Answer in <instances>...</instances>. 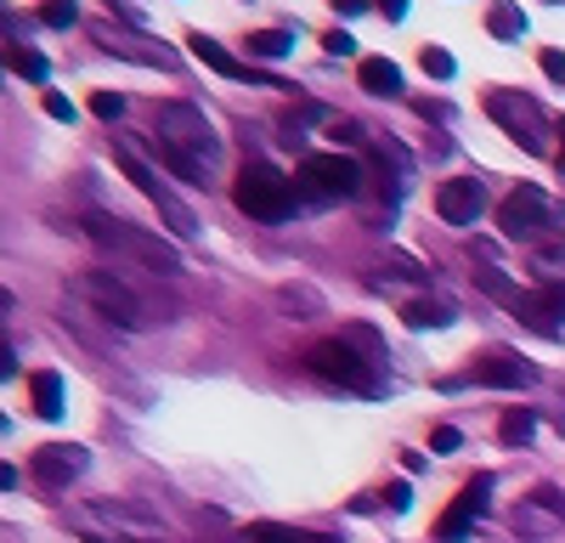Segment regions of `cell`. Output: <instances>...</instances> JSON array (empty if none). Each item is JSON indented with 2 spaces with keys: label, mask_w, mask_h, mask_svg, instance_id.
Masks as SVG:
<instances>
[{
  "label": "cell",
  "mask_w": 565,
  "mask_h": 543,
  "mask_svg": "<svg viewBox=\"0 0 565 543\" xmlns=\"http://www.w3.org/2000/svg\"><path fill=\"white\" fill-rule=\"evenodd\" d=\"M153 148L170 175H181L186 188H210L221 164V130L193 108V103H159L153 108Z\"/></svg>",
  "instance_id": "6da1fadb"
},
{
  "label": "cell",
  "mask_w": 565,
  "mask_h": 543,
  "mask_svg": "<svg viewBox=\"0 0 565 543\" xmlns=\"http://www.w3.org/2000/svg\"><path fill=\"white\" fill-rule=\"evenodd\" d=\"M385 356H391V351H385L380 334L362 329V323H351V329H340L334 340H317V345L306 351V369H311L317 380H328V385H340V391L385 396V391H391V380L380 374Z\"/></svg>",
  "instance_id": "7a4b0ae2"
},
{
  "label": "cell",
  "mask_w": 565,
  "mask_h": 543,
  "mask_svg": "<svg viewBox=\"0 0 565 543\" xmlns=\"http://www.w3.org/2000/svg\"><path fill=\"white\" fill-rule=\"evenodd\" d=\"M85 238L114 249V255L141 260L148 272H164V278H175V272H181V249L164 244L159 233H148V226H136V221H119V215H103L97 210V215H85Z\"/></svg>",
  "instance_id": "3957f363"
},
{
  "label": "cell",
  "mask_w": 565,
  "mask_h": 543,
  "mask_svg": "<svg viewBox=\"0 0 565 543\" xmlns=\"http://www.w3.org/2000/svg\"><path fill=\"white\" fill-rule=\"evenodd\" d=\"M232 204H238L249 221H266V226H282V221H295V188H289V175L271 170V164H244L238 181H232Z\"/></svg>",
  "instance_id": "277c9868"
},
{
  "label": "cell",
  "mask_w": 565,
  "mask_h": 543,
  "mask_svg": "<svg viewBox=\"0 0 565 543\" xmlns=\"http://www.w3.org/2000/svg\"><path fill=\"white\" fill-rule=\"evenodd\" d=\"M114 159H119V170L136 181V193L159 204V215L170 221V233H175V238H199V215L175 199V188H170V181H164L148 159H141V148L130 142V136H119V142H114Z\"/></svg>",
  "instance_id": "5b68a950"
},
{
  "label": "cell",
  "mask_w": 565,
  "mask_h": 543,
  "mask_svg": "<svg viewBox=\"0 0 565 543\" xmlns=\"http://www.w3.org/2000/svg\"><path fill=\"white\" fill-rule=\"evenodd\" d=\"M74 295H79L85 306H97L108 323H119V329H148V306H141V295H136L125 278H114L108 266L79 272V278H74Z\"/></svg>",
  "instance_id": "8992f818"
},
{
  "label": "cell",
  "mask_w": 565,
  "mask_h": 543,
  "mask_svg": "<svg viewBox=\"0 0 565 543\" xmlns=\"http://www.w3.org/2000/svg\"><path fill=\"white\" fill-rule=\"evenodd\" d=\"M487 114H492L526 153H548V130H554V125H548V114H543L537 97H526V91H492Z\"/></svg>",
  "instance_id": "52a82bcc"
},
{
  "label": "cell",
  "mask_w": 565,
  "mask_h": 543,
  "mask_svg": "<svg viewBox=\"0 0 565 543\" xmlns=\"http://www.w3.org/2000/svg\"><path fill=\"white\" fill-rule=\"evenodd\" d=\"M300 188L311 199H356L362 193V164L345 159V153H306Z\"/></svg>",
  "instance_id": "ba28073f"
},
{
  "label": "cell",
  "mask_w": 565,
  "mask_h": 543,
  "mask_svg": "<svg viewBox=\"0 0 565 543\" xmlns=\"http://www.w3.org/2000/svg\"><path fill=\"white\" fill-rule=\"evenodd\" d=\"M487 498H492V470H481V476H469L463 487H458V498L441 510V521H436V543H463L469 537V526H476L481 515H487Z\"/></svg>",
  "instance_id": "9c48e42d"
},
{
  "label": "cell",
  "mask_w": 565,
  "mask_h": 543,
  "mask_svg": "<svg viewBox=\"0 0 565 543\" xmlns=\"http://www.w3.org/2000/svg\"><path fill=\"white\" fill-rule=\"evenodd\" d=\"M498 233L503 238H521V244H532V238H543L548 233V199H543V188H514L503 204H498Z\"/></svg>",
  "instance_id": "30bf717a"
},
{
  "label": "cell",
  "mask_w": 565,
  "mask_h": 543,
  "mask_svg": "<svg viewBox=\"0 0 565 543\" xmlns=\"http://www.w3.org/2000/svg\"><path fill=\"white\" fill-rule=\"evenodd\" d=\"M509 317H521V323L537 329V334H559V329H565V289H559V284L521 289V295L509 300Z\"/></svg>",
  "instance_id": "8fae6325"
},
{
  "label": "cell",
  "mask_w": 565,
  "mask_h": 543,
  "mask_svg": "<svg viewBox=\"0 0 565 543\" xmlns=\"http://www.w3.org/2000/svg\"><path fill=\"white\" fill-rule=\"evenodd\" d=\"M90 465V453L74 447V441H52V447H34V459H29V476L40 487H68L74 476H85Z\"/></svg>",
  "instance_id": "7c38bea8"
},
{
  "label": "cell",
  "mask_w": 565,
  "mask_h": 543,
  "mask_svg": "<svg viewBox=\"0 0 565 543\" xmlns=\"http://www.w3.org/2000/svg\"><path fill=\"white\" fill-rule=\"evenodd\" d=\"M481 210H487V193H481L476 175H452V181H441V188H436V215L447 226H476Z\"/></svg>",
  "instance_id": "4fadbf2b"
},
{
  "label": "cell",
  "mask_w": 565,
  "mask_h": 543,
  "mask_svg": "<svg viewBox=\"0 0 565 543\" xmlns=\"http://www.w3.org/2000/svg\"><path fill=\"white\" fill-rule=\"evenodd\" d=\"M476 380H481V385H498V391H521V385L537 380V369H532L526 356H514V351H487V356L476 362Z\"/></svg>",
  "instance_id": "5bb4252c"
},
{
  "label": "cell",
  "mask_w": 565,
  "mask_h": 543,
  "mask_svg": "<svg viewBox=\"0 0 565 543\" xmlns=\"http://www.w3.org/2000/svg\"><path fill=\"white\" fill-rule=\"evenodd\" d=\"M103 52L114 57H130V63H148V68H170L175 52L159 40H141V34H125V29H103Z\"/></svg>",
  "instance_id": "9a60e30c"
},
{
  "label": "cell",
  "mask_w": 565,
  "mask_h": 543,
  "mask_svg": "<svg viewBox=\"0 0 565 543\" xmlns=\"http://www.w3.org/2000/svg\"><path fill=\"white\" fill-rule=\"evenodd\" d=\"M186 52H193V57H199L204 68L226 74V79H244V74H249V63H238V57H232L221 40H210V34H186Z\"/></svg>",
  "instance_id": "2e32d148"
},
{
  "label": "cell",
  "mask_w": 565,
  "mask_h": 543,
  "mask_svg": "<svg viewBox=\"0 0 565 543\" xmlns=\"http://www.w3.org/2000/svg\"><path fill=\"white\" fill-rule=\"evenodd\" d=\"M356 79H362L367 97H402V68H396L391 57H362Z\"/></svg>",
  "instance_id": "e0dca14e"
},
{
  "label": "cell",
  "mask_w": 565,
  "mask_h": 543,
  "mask_svg": "<svg viewBox=\"0 0 565 543\" xmlns=\"http://www.w3.org/2000/svg\"><path fill=\"white\" fill-rule=\"evenodd\" d=\"M29 396H34V414L40 419H63V374L57 369L29 374Z\"/></svg>",
  "instance_id": "ac0fdd59"
},
{
  "label": "cell",
  "mask_w": 565,
  "mask_h": 543,
  "mask_svg": "<svg viewBox=\"0 0 565 543\" xmlns=\"http://www.w3.org/2000/svg\"><path fill=\"white\" fill-rule=\"evenodd\" d=\"M402 323H407V329H452L458 311H452L447 300H424V295H418V300L402 306Z\"/></svg>",
  "instance_id": "d6986e66"
},
{
  "label": "cell",
  "mask_w": 565,
  "mask_h": 543,
  "mask_svg": "<svg viewBox=\"0 0 565 543\" xmlns=\"http://www.w3.org/2000/svg\"><path fill=\"white\" fill-rule=\"evenodd\" d=\"M559 521H565V515H554V510H543V504H537V498H526V504H521V510H514V532H521L526 543H548V532H554Z\"/></svg>",
  "instance_id": "ffe728a7"
},
{
  "label": "cell",
  "mask_w": 565,
  "mask_h": 543,
  "mask_svg": "<svg viewBox=\"0 0 565 543\" xmlns=\"http://www.w3.org/2000/svg\"><path fill=\"white\" fill-rule=\"evenodd\" d=\"M249 543H340V537L306 532V526H282V521H255L249 526Z\"/></svg>",
  "instance_id": "44dd1931"
},
{
  "label": "cell",
  "mask_w": 565,
  "mask_h": 543,
  "mask_svg": "<svg viewBox=\"0 0 565 543\" xmlns=\"http://www.w3.org/2000/svg\"><path fill=\"white\" fill-rule=\"evenodd\" d=\"M487 29H492V40L514 45V40L526 34V12H521V7H509V0H498V7L487 12Z\"/></svg>",
  "instance_id": "7402d4cb"
},
{
  "label": "cell",
  "mask_w": 565,
  "mask_h": 543,
  "mask_svg": "<svg viewBox=\"0 0 565 543\" xmlns=\"http://www.w3.org/2000/svg\"><path fill=\"white\" fill-rule=\"evenodd\" d=\"M498 436H503V447H526L537 436V414L532 407H509V414L498 419Z\"/></svg>",
  "instance_id": "603a6c76"
},
{
  "label": "cell",
  "mask_w": 565,
  "mask_h": 543,
  "mask_svg": "<svg viewBox=\"0 0 565 543\" xmlns=\"http://www.w3.org/2000/svg\"><path fill=\"white\" fill-rule=\"evenodd\" d=\"M289 45L295 40L282 34V29H260V34H249V57H266L271 63V57H289Z\"/></svg>",
  "instance_id": "cb8c5ba5"
},
{
  "label": "cell",
  "mask_w": 565,
  "mask_h": 543,
  "mask_svg": "<svg viewBox=\"0 0 565 543\" xmlns=\"http://www.w3.org/2000/svg\"><path fill=\"white\" fill-rule=\"evenodd\" d=\"M7 68L23 74V79H34V85L52 74V68H45V57H40V52H23V45H12V52H7Z\"/></svg>",
  "instance_id": "d4e9b609"
},
{
  "label": "cell",
  "mask_w": 565,
  "mask_h": 543,
  "mask_svg": "<svg viewBox=\"0 0 565 543\" xmlns=\"http://www.w3.org/2000/svg\"><path fill=\"white\" fill-rule=\"evenodd\" d=\"M40 23H45V29H74V23H79V7H74V0H45Z\"/></svg>",
  "instance_id": "484cf974"
},
{
  "label": "cell",
  "mask_w": 565,
  "mask_h": 543,
  "mask_svg": "<svg viewBox=\"0 0 565 543\" xmlns=\"http://www.w3.org/2000/svg\"><path fill=\"white\" fill-rule=\"evenodd\" d=\"M476 284H481V289H487V295H498V300H503V306H509V300H514V295H521V289H514V284H509V278H503V272H498V266H476Z\"/></svg>",
  "instance_id": "4316f807"
},
{
  "label": "cell",
  "mask_w": 565,
  "mask_h": 543,
  "mask_svg": "<svg viewBox=\"0 0 565 543\" xmlns=\"http://www.w3.org/2000/svg\"><path fill=\"white\" fill-rule=\"evenodd\" d=\"M418 63H424V74H436V79H452V74H458V63L441 52V45H424V57H418Z\"/></svg>",
  "instance_id": "83f0119b"
},
{
  "label": "cell",
  "mask_w": 565,
  "mask_h": 543,
  "mask_svg": "<svg viewBox=\"0 0 565 543\" xmlns=\"http://www.w3.org/2000/svg\"><path fill=\"white\" fill-rule=\"evenodd\" d=\"M90 114H97L103 125H114L125 114V97H119V91H97V97H90Z\"/></svg>",
  "instance_id": "f1b7e54d"
},
{
  "label": "cell",
  "mask_w": 565,
  "mask_h": 543,
  "mask_svg": "<svg viewBox=\"0 0 565 543\" xmlns=\"http://www.w3.org/2000/svg\"><path fill=\"white\" fill-rule=\"evenodd\" d=\"M458 447H463V436H458L452 425H436V430H430V453H458Z\"/></svg>",
  "instance_id": "f546056e"
},
{
  "label": "cell",
  "mask_w": 565,
  "mask_h": 543,
  "mask_svg": "<svg viewBox=\"0 0 565 543\" xmlns=\"http://www.w3.org/2000/svg\"><path fill=\"white\" fill-rule=\"evenodd\" d=\"M328 136H334V142H367L356 119H328Z\"/></svg>",
  "instance_id": "4dcf8cb0"
},
{
  "label": "cell",
  "mask_w": 565,
  "mask_h": 543,
  "mask_svg": "<svg viewBox=\"0 0 565 543\" xmlns=\"http://www.w3.org/2000/svg\"><path fill=\"white\" fill-rule=\"evenodd\" d=\"M322 45H328V52H334V57H356V40H351L345 29H334V34H322Z\"/></svg>",
  "instance_id": "1f68e13d"
},
{
  "label": "cell",
  "mask_w": 565,
  "mask_h": 543,
  "mask_svg": "<svg viewBox=\"0 0 565 543\" xmlns=\"http://www.w3.org/2000/svg\"><path fill=\"white\" fill-rule=\"evenodd\" d=\"M45 114H52V119H68V125H74V103L63 97V91H45Z\"/></svg>",
  "instance_id": "d6a6232c"
},
{
  "label": "cell",
  "mask_w": 565,
  "mask_h": 543,
  "mask_svg": "<svg viewBox=\"0 0 565 543\" xmlns=\"http://www.w3.org/2000/svg\"><path fill=\"white\" fill-rule=\"evenodd\" d=\"M385 504H391V510H407V504H413V487H407V481H391V487H385Z\"/></svg>",
  "instance_id": "836d02e7"
},
{
  "label": "cell",
  "mask_w": 565,
  "mask_h": 543,
  "mask_svg": "<svg viewBox=\"0 0 565 543\" xmlns=\"http://www.w3.org/2000/svg\"><path fill=\"white\" fill-rule=\"evenodd\" d=\"M537 63H543V74H548V79H559V85H565V52H543Z\"/></svg>",
  "instance_id": "e575fe53"
},
{
  "label": "cell",
  "mask_w": 565,
  "mask_h": 543,
  "mask_svg": "<svg viewBox=\"0 0 565 543\" xmlns=\"http://www.w3.org/2000/svg\"><path fill=\"white\" fill-rule=\"evenodd\" d=\"M334 12H340V18H362L367 0H334Z\"/></svg>",
  "instance_id": "d590c367"
},
{
  "label": "cell",
  "mask_w": 565,
  "mask_h": 543,
  "mask_svg": "<svg viewBox=\"0 0 565 543\" xmlns=\"http://www.w3.org/2000/svg\"><path fill=\"white\" fill-rule=\"evenodd\" d=\"M0 374H7V380L18 374V351H12V345H0Z\"/></svg>",
  "instance_id": "8d00e7d4"
},
{
  "label": "cell",
  "mask_w": 565,
  "mask_h": 543,
  "mask_svg": "<svg viewBox=\"0 0 565 543\" xmlns=\"http://www.w3.org/2000/svg\"><path fill=\"white\" fill-rule=\"evenodd\" d=\"M380 7H385V18H391V23H402V18H407V0H380Z\"/></svg>",
  "instance_id": "74e56055"
},
{
  "label": "cell",
  "mask_w": 565,
  "mask_h": 543,
  "mask_svg": "<svg viewBox=\"0 0 565 543\" xmlns=\"http://www.w3.org/2000/svg\"><path fill=\"white\" fill-rule=\"evenodd\" d=\"M554 249H559V255H565V244H554Z\"/></svg>",
  "instance_id": "f35d334b"
},
{
  "label": "cell",
  "mask_w": 565,
  "mask_h": 543,
  "mask_svg": "<svg viewBox=\"0 0 565 543\" xmlns=\"http://www.w3.org/2000/svg\"><path fill=\"white\" fill-rule=\"evenodd\" d=\"M554 130H565V125H554Z\"/></svg>",
  "instance_id": "ab89813d"
},
{
  "label": "cell",
  "mask_w": 565,
  "mask_h": 543,
  "mask_svg": "<svg viewBox=\"0 0 565 543\" xmlns=\"http://www.w3.org/2000/svg\"><path fill=\"white\" fill-rule=\"evenodd\" d=\"M559 170H565V159H559Z\"/></svg>",
  "instance_id": "60d3db41"
}]
</instances>
